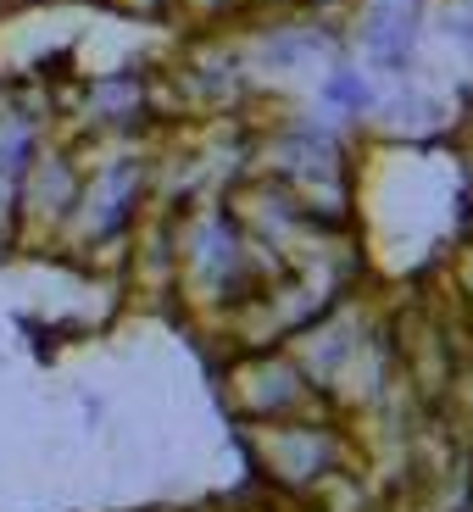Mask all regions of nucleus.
Wrapping results in <instances>:
<instances>
[{"mask_svg":"<svg viewBox=\"0 0 473 512\" xmlns=\"http://www.w3.org/2000/svg\"><path fill=\"white\" fill-rule=\"evenodd\" d=\"M78 190H84V167L73 162V151L39 140L17 179V229H67Z\"/></svg>","mask_w":473,"mask_h":512,"instance_id":"1","label":"nucleus"},{"mask_svg":"<svg viewBox=\"0 0 473 512\" xmlns=\"http://www.w3.org/2000/svg\"><path fill=\"white\" fill-rule=\"evenodd\" d=\"M173 17L190 23L195 34H223L234 17H245L240 0H173Z\"/></svg>","mask_w":473,"mask_h":512,"instance_id":"2","label":"nucleus"},{"mask_svg":"<svg viewBox=\"0 0 473 512\" xmlns=\"http://www.w3.org/2000/svg\"><path fill=\"white\" fill-rule=\"evenodd\" d=\"M106 6L134 23H173V0H106Z\"/></svg>","mask_w":473,"mask_h":512,"instance_id":"3","label":"nucleus"},{"mask_svg":"<svg viewBox=\"0 0 473 512\" xmlns=\"http://www.w3.org/2000/svg\"><path fill=\"white\" fill-rule=\"evenodd\" d=\"M451 273H457V284L473 295V234H468V245L457 251V268H451Z\"/></svg>","mask_w":473,"mask_h":512,"instance_id":"4","label":"nucleus"},{"mask_svg":"<svg viewBox=\"0 0 473 512\" xmlns=\"http://www.w3.org/2000/svg\"><path fill=\"white\" fill-rule=\"evenodd\" d=\"M17 6H34V0H0V12H17Z\"/></svg>","mask_w":473,"mask_h":512,"instance_id":"5","label":"nucleus"}]
</instances>
